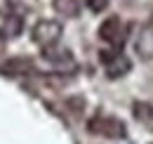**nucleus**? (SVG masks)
Here are the masks:
<instances>
[{
    "mask_svg": "<svg viewBox=\"0 0 153 144\" xmlns=\"http://www.w3.org/2000/svg\"><path fill=\"white\" fill-rule=\"evenodd\" d=\"M87 132H92L97 137L104 140H125L127 137V128L120 118L106 116V113H97L87 121Z\"/></svg>",
    "mask_w": 153,
    "mask_h": 144,
    "instance_id": "1",
    "label": "nucleus"
},
{
    "mask_svg": "<svg viewBox=\"0 0 153 144\" xmlns=\"http://www.w3.org/2000/svg\"><path fill=\"white\" fill-rule=\"evenodd\" d=\"M99 59H101V64H104L106 78H111V80L125 78L127 73L132 71V62H130V57L123 52V50H113V47L101 50V52H99Z\"/></svg>",
    "mask_w": 153,
    "mask_h": 144,
    "instance_id": "2",
    "label": "nucleus"
},
{
    "mask_svg": "<svg viewBox=\"0 0 153 144\" xmlns=\"http://www.w3.org/2000/svg\"><path fill=\"white\" fill-rule=\"evenodd\" d=\"M99 38L106 45H111L113 50H123V45L127 40V24L118 14H111L99 24Z\"/></svg>",
    "mask_w": 153,
    "mask_h": 144,
    "instance_id": "3",
    "label": "nucleus"
},
{
    "mask_svg": "<svg viewBox=\"0 0 153 144\" xmlns=\"http://www.w3.org/2000/svg\"><path fill=\"white\" fill-rule=\"evenodd\" d=\"M61 33H64V26H61V21H57V19H40L38 24L31 28L33 43L38 47H42V50L54 47L59 40H61Z\"/></svg>",
    "mask_w": 153,
    "mask_h": 144,
    "instance_id": "4",
    "label": "nucleus"
},
{
    "mask_svg": "<svg viewBox=\"0 0 153 144\" xmlns=\"http://www.w3.org/2000/svg\"><path fill=\"white\" fill-rule=\"evenodd\" d=\"M134 52L141 62L153 59V24H144L134 38Z\"/></svg>",
    "mask_w": 153,
    "mask_h": 144,
    "instance_id": "5",
    "label": "nucleus"
},
{
    "mask_svg": "<svg viewBox=\"0 0 153 144\" xmlns=\"http://www.w3.org/2000/svg\"><path fill=\"white\" fill-rule=\"evenodd\" d=\"M42 57L52 64V66H57V69H68V66H76V59H73V54L71 50H66V47H47V50H42Z\"/></svg>",
    "mask_w": 153,
    "mask_h": 144,
    "instance_id": "6",
    "label": "nucleus"
},
{
    "mask_svg": "<svg viewBox=\"0 0 153 144\" xmlns=\"http://www.w3.org/2000/svg\"><path fill=\"white\" fill-rule=\"evenodd\" d=\"M24 33V17L21 14H7L5 24L0 26V38L2 40H17V38Z\"/></svg>",
    "mask_w": 153,
    "mask_h": 144,
    "instance_id": "7",
    "label": "nucleus"
},
{
    "mask_svg": "<svg viewBox=\"0 0 153 144\" xmlns=\"http://www.w3.org/2000/svg\"><path fill=\"white\" fill-rule=\"evenodd\" d=\"M132 116L139 121V123H144V125H149V130H153V104L151 102H134L132 104Z\"/></svg>",
    "mask_w": 153,
    "mask_h": 144,
    "instance_id": "8",
    "label": "nucleus"
},
{
    "mask_svg": "<svg viewBox=\"0 0 153 144\" xmlns=\"http://www.w3.org/2000/svg\"><path fill=\"white\" fill-rule=\"evenodd\" d=\"M52 7H54L57 14H61L66 19L80 17V2L78 0H52Z\"/></svg>",
    "mask_w": 153,
    "mask_h": 144,
    "instance_id": "9",
    "label": "nucleus"
},
{
    "mask_svg": "<svg viewBox=\"0 0 153 144\" xmlns=\"http://www.w3.org/2000/svg\"><path fill=\"white\" fill-rule=\"evenodd\" d=\"M5 71H10V73H28V71H33V64H31L28 59H12V62L5 64Z\"/></svg>",
    "mask_w": 153,
    "mask_h": 144,
    "instance_id": "10",
    "label": "nucleus"
},
{
    "mask_svg": "<svg viewBox=\"0 0 153 144\" xmlns=\"http://www.w3.org/2000/svg\"><path fill=\"white\" fill-rule=\"evenodd\" d=\"M82 2H85V7H87L90 12H94V14L106 12V10H108V5H111V0H82Z\"/></svg>",
    "mask_w": 153,
    "mask_h": 144,
    "instance_id": "11",
    "label": "nucleus"
},
{
    "mask_svg": "<svg viewBox=\"0 0 153 144\" xmlns=\"http://www.w3.org/2000/svg\"><path fill=\"white\" fill-rule=\"evenodd\" d=\"M151 144H153V142H151Z\"/></svg>",
    "mask_w": 153,
    "mask_h": 144,
    "instance_id": "12",
    "label": "nucleus"
}]
</instances>
